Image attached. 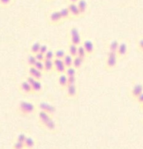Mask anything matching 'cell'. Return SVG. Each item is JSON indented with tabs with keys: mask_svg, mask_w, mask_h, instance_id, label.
<instances>
[{
	"mask_svg": "<svg viewBox=\"0 0 143 149\" xmlns=\"http://www.w3.org/2000/svg\"><path fill=\"white\" fill-rule=\"evenodd\" d=\"M44 71L47 72H49L54 69L53 60L45 59L44 61Z\"/></svg>",
	"mask_w": 143,
	"mask_h": 149,
	"instance_id": "d6986e66",
	"label": "cell"
},
{
	"mask_svg": "<svg viewBox=\"0 0 143 149\" xmlns=\"http://www.w3.org/2000/svg\"><path fill=\"white\" fill-rule=\"evenodd\" d=\"M58 84L61 87H65L68 86V76L65 74H61L58 77Z\"/></svg>",
	"mask_w": 143,
	"mask_h": 149,
	"instance_id": "e0dca14e",
	"label": "cell"
},
{
	"mask_svg": "<svg viewBox=\"0 0 143 149\" xmlns=\"http://www.w3.org/2000/svg\"><path fill=\"white\" fill-rule=\"evenodd\" d=\"M49 20L50 23L55 24V23H58L62 20V16H61L60 10H55L52 11V13L49 14Z\"/></svg>",
	"mask_w": 143,
	"mask_h": 149,
	"instance_id": "8992f818",
	"label": "cell"
},
{
	"mask_svg": "<svg viewBox=\"0 0 143 149\" xmlns=\"http://www.w3.org/2000/svg\"><path fill=\"white\" fill-rule=\"evenodd\" d=\"M61 16H62V20H65V19H68L71 17V13L69 11V9L68 7H64L60 10Z\"/></svg>",
	"mask_w": 143,
	"mask_h": 149,
	"instance_id": "cb8c5ba5",
	"label": "cell"
},
{
	"mask_svg": "<svg viewBox=\"0 0 143 149\" xmlns=\"http://www.w3.org/2000/svg\"><path fill=\"white\" fill-rule=\"evenodd\" d=\"M119 46V43L117 40L111 41L110 45H109V51H110V52H117Z\"/></svg>",
	"mask_w": 143,
	"mask_h": 149,
	"instance_id": "d4e9b609",
	"label": "cell"
},
{
	"mask_svg": "<svg viewBox=\"0 0 143 149\" xmlns=\"http://www.w3.org/2000/svg\"><path fill=\"white\" fill-rule=\"evenodd\" d=\"M118 58L119 57H118L117 52L109 51L108 53V58L106 60V67L108 68H114L117 64Z\"/></svg>",
	"mask_w": 143,
	"mask_h": 149,
	"instance_id": "3957f363",
	"label": "cell"
},
{
	"mask_svg": "<svg viewBox=\"0 0 143 149\" xmlns=\"http://www.w3.org/2000/svg\"><path fill=\"white\" fill-rule=\"evenodd\" d=\"M65 50L62 49H58L55 51V58H58V59H63L64 57L65 56Z\"/></svg>",
	"mask_w": 143,
	"mask_h": 149,
	"instance_id": "f1b7e54d",
	"label": "cell"
},
{
	"mask_svg": "<svg viewBox=\"0 0 143 149\" xmlns=\"http://www.w3.org/2000/svg\"><path fill=\"white\" fill-rule=\"evenodd\" d=\"M70 39H71V43L78 45V46L81 45V35L78 30L76 27H73L70 31Z\"/></svg>",
	"mask_w": 143,
	"mask_h": 149,
	"instance_id": "7a4b0ae2",
	"label": "cell"
},
{
	"mask_svg": "<svg viewBox=\"0 0 143 149\" xmlns=\"http://www.w3.org/2000/svg\"><path fill=\"white\" fill-rule=\"evenodd\" d=\"M39 108L40 109V110L44 111L49 113L50 115L53 114L55 112V111H56L55 106H53L50 103H46V102H41V103H39Z\"/></svg>",
	"mask_w": 143,
	"mask_h": 149,
	"instance_id": "5b68a950",
	"label": "cell"
},
{
	"mask_svg": "<svg viewBox=\"0 0 143 149\" xmlns=\"http://www.w3.org/2000/svg\"><path fill=\"white\" fill-rule=\"evenodd\" d=\"M143 93V85L141 84H136L134 85L131 90V95L135 99H136L141 93Z\"/></svg>",
	"mask_w": 143,
	"mask_h": 149,
	"instance_id": "7c38bea8",
	"label": "cell"
},
{
	"mask_svg": "<svg viewBox=\"0 0 143 149\" xmlns=\"http://www.w3.org/2000/svg\"><path fill=\"white\" fill-rule=\"evenodd\" d=\"M74 57H73L72 55H70V54H66V55H65V56L64 57V58L62 60H63V62L64 63H65L66 68L72 66L73 63H74Z\"/></svg>",
	"mask_w": 143,
	"mask_h": 149,
	"instance_id": "ffe728a7",
	"label": "cell"
},
{
	"mask_svg": "<svg viewBox=\"0 0 143 149\" xmlns=\"http://www.w3.org/2000/svg\"><path fill=\"white\" fill-rule=\"evenodd\" d=\"M45 129L47 130V131L50 132H55L57 130V125L56 123H55V121L53 120V119H51L44 125Z\"/></svg>",
	"mask_w": 143,
	"mask_h": 149,
	"instance_id": "4fadbf2b",
	"label": "cell"
},
{
	"mask_svg": "<svg viewBox=\"0 0 143 149\" xmlns=\"http://www.w3.org/2000/svg\"><path fill=\"white\" fill-rule=\"evenodd\" d=\"M48 50H49V48H48L47 45H45V44H43V45H41L40 50H39V52H42V53H43V54H45L47 52Z\"/></svg>",
	"mask_w": 143,
	"mask_h": 149,
	"instance_id": "8d00e7d4",
	"label": "cell"
},
{
	"mask_svg": "<svg viewBox=\"0 0 143 149\" xmlns=\"http://www.w3.org/2000/svg\"><path fill=\"white\" fill-rule=\"evenodd\" d=\"M37 69L40 70V71H44V61H36V64L34 65Z\"/></svg>",
	"mask_w": 143,
	"mask_h": 149,
	"instance_id": "836d02e7",
	"label": "cell"
},
{
	"mask_svg": "<svg viewBox=\"0 0 143 149\" xmlns=\"http://www.w3.org/2000/svg\"><path fill=\"white\" fill-rule=\"evenodd\" d=\"M35 80H36V79H35L34 77H32V76H31V75H29L28 77L26 78V81H27L28 82L29 84H33V83L35 81Z\"/></svg>",
	"mask_w": 143,
	"mask_h": 149,
	"instance_id": "ab89813d",
	"label": "cell"
},
{
	"mask_svg": "<svg viewBox=\"0 0 143 149\" xmlns=\"http://www.w3.org/2000/svg\"><path fill=\"white\" fill-rule=\"evenodd\" d=\"M67 95L70 97H74L77 94V88L76 84H68L67 86Z\"/></svg>",
	"mask_w": 143,
	"mask_h": 149,
	"instance_id": "2e32d148",
	"label": "cell"
},
{
	"mask_svg": "<svg viewBox=\"0 0 143 149\" xmlns=\"http://www.w3.org/2000/svg\"><path fill=\"white\" fill-rule=\"evenodd\" d=\"M128 52V45L126 42H121L119 44V48L117 50V55L119 58H124L126 56Z\"/></svg>",
	"mask_w": 143,
	"mask_h": 149,
	"instance_id": "30bf717a",
	"label": "cell"
},
{
	"mask_svg": "<svg viewBox=\"0 0 143 149\" xmlns=\"http://www.w3.org/2000/svg\"><path fill=\"white\" fill-rule=\"evenodd\" d=\"M68 52L70 55H72L73 57H75L78 53V45H76L73 43H70L68 46Z\"/></svg>",
	"mask_w": 143,
	"mask_h": 149,
	"instance_id": "603a6c76",
	"label": "cell"
},
{
	"mask_svg": "<svg viewBox=\"0 0 143 149\" xmlns=\"http://www.w3.org/2000/svg\"><path fill=\"white\" fill-rule=\"evenodd\" d=\"M51 119H52V115H50L47 112L42 110H40V111L39 112V119L42 126H44Z\"/></svg>",
	"mask_w": 143,
	"mask_h": 149,
	"instance_id": "9c48e42d",
	"label": "cell"
},
{
	"mask_svg": "<svg viewBox=\"0 0 143 149\" xmlns=\"http://www.w3.org/2000/svg\"><path fill=\"white\" fill-rule=\"evenodd\" d=\"M20 90L24 94H31L33 93L31 84H29L26 80L23 81L20 84Z\"/></svg>",
	"mask_w": 143,
	"mask_h": 149,
	"instance_id": "ba28073f",
	"label": "cell"
},
{
	"mask_svg": "<svg viewBox=\"0 0 143 149\" xmlns=\"http://www.w3.org/2000/svg\"><path fill=\"white\" fill-rule=\"evenodd\" d=\"M24 149H26V148H24Z\"/></svg>",
	"mask_w": 143,
	"mask_h": 149,
	"instance_id": "f6af8a7d",
	"label": "cell"
},
{
	"mask_svg": "<svg viewBox=\"0 0 143 149\" xmlns=\"http://www.w3.org/2000/svg\"><path fill=\"white\" fill-rule=\"evenodd\" d=\"M32 89H33V93H40L42 90V84L39 80L36 79L34 82L31 84Z\"/></svg>",
	"mask_w": 143,
	"mask_h": 149,
	"instance_id": "44dd1931",
	"label": "cell"
},
{
	"mask_svg": "<svg viewBox=\"0 0 143 149\" xmlns=\"http://www.w3.org/2000/svg\"><path fill=\"white\" fill-rule=\"evenodd\" d=\"M77 5H78V8H79L80 12H81V15L86 13L87 10V2L86 0H78L77 1Z\"/></svg>",
	"mask_w": 143,
	"mask_h": 149,
	"instance_id": "ac0fdd59",
	"label": "cell"
},
{
	"mask_svg": "<svg viewBox=\"0 0 143 149\" xmlns=\"http://www.w3.org/2000/svg\"><path fill=\"white\" fill-rule=\"evenodd\" d=\"M65 74L68 77H75L76 74V68L73 66V65L72 66L68 67V68H66Z\"/></svg>",
	"mask_w": 143,
	"mask_h": 149,
	"instance_id": "4316f807",
	"label": "cell"
},
{
	"mask_svg": "<svg viewBox=\"0 0 143 149\" xmlns=\"http://www.w3.org/2000/svg\"><path fill=\"white\" fill-rule=\"evenodd\" d=\"M140 106H141V109H142V110L143 111V103H142V104H141Z\"/></svg>",
	"mask_w": 143,
	"mask_h": 149,
	"instance_id": "7bdbcfd3",
	"label": "cell"
},
{
	"mask_svg": "<svg viewBox=\"0 0 143 149\" xmlns=\"http://www.w3.org/2000/svg\"><path fill=\"white\" fill-rule=\"evenodd\" d=\"M83 62H84V58H81V57L78 56H75L74 58V63H73V66L75 67L76 68H79L82 65Z\"/></svg>",
	"mask_w": 143,
	"mask_h": 149,
	"instance_id": "7402d4cb",
	"label": "cell"
},
{
	"mask_svg": "<svg viewBox=\"0 0 143 149\" xmlns=\"http://www.w3.org/2000/svg\"><path fill=\"white\" fill-rule=\"evenodd\" d=\"M36 61H37V59L36 58L35 55L31 54V55H28V64L29 65V66H34Z\"/></svg>",
	"mask_w": 143,
	"mask_h": 149,
	"instance_id": "f546056e",
	"label": "cell"
},
{
	"mask_svg": "<svg viewBox=\"0 0 143 149\" xmlns=\"http://www.w3.org/2000/svg\"><path fill=\"white\" fill-rule=\"evenodd\" d=\"M28 73L29 75L32 76V77H34L36 79L40 80L42 79V71H40V70L37 69L35 66H29L28 68Z\"/></svg>",
	"mask_w": 143,
	"mask_h": 149,
	"instance_id": "8fae6325",
	"label": "cell"
},
{
	"mask_svg": "<svg viewBox=\"0 0 143 149\" xmlns=\"http://www.w3.org/2000/svg\"><path fill=\"white\" fill-rule=\"evenodd\" d=\"M137 47L139 50L143 53V38L140 39L137 42Z\"/></svg>",
	"mask_w": 143,
	"mask_h": 149,
	"instance_id": "f35d334b",
	"label": "cell"
},
{
	"mask_svg": "<svg viewBox=\"0 0 143 149\" xmlns=\"http://www.w3.org/2000/svg\"><path fill=\"white\" fill-rule=\"evenodd\" d=\"M70 2H74V3H76L78 0H68Z\"/></svg>",
	"mask_w": 143,
	"mask_h": 149,
	"instance_id": "b9f144b4",
	"label": "cell"
},
{
	"mask_svg": "<svg viewBox=\"0 0 143 149\" xmlns=\"http://www.w3.org/2000/svg\"><path fill=\"white\" fill-rule=\"evenodd\" d=\"M68 8L69 9V11L71 13V17H79L81 15V12H80L79 8H78V5H77V3H74V2H70V4H68Z\"/></svg>",
	"mask_w": 143,
	"mask_h": 149,
	"instance_id": "52a82bcc",
	"label": "cell"
},
{
	"mask_svg": "<svg viewBox=\"0 0 143 149\" xmlns=\"http://www.w3.org/2000/svg\"><path fill=\"white\" fill-rule=\"evenodd\" d=\"M44 55H45V59L54 60V58H55V52L52 51V49H49V50L44 54Z\"/></svg>",
	"mask_w": 143,
	"mask_h": 149,
	"instance_id": "1f68e13d",
	"label": "cell"
},
{
	"mask_svg": "<svg viewBox=\"0 0 143 149\" xmlns=\"http://www.w3.org/2000/svg\"><path fill=\"white\" fill-rule=\"evenodd\" d=\"M13 0H0V6L2 7H7L11 5Z\"/></svg>",
	"mask_w": 143,
	"mask_h": 149,
	"instance_id": "e575fe53",
	"label": "cell"
},
{
	"mask_svg": "<svg viewBox=\"0 0 143 149\" xmlns=\"http://www.w3.org/2000/svg\"><path fill=\"white\" fill-rule=\"evenodd\" d=\"M47 1H52V0H47Z\"/></svg>",
	"mask_w": 143,
	"mask_h": 149,
	"instance_id": "ee69618b",
	"label": "cell"
},
{
	"mask_svg": "<svg viewBox=\"0 0 143 149\" xmlns=\"http://www.w3.org/2000/svg\"><path fill=\"white\" fill-rule=\"evenodd\" d=\"M35 56H36V58L37 59V61H44L45 60L44 54L42 53V52H37V53L35 54Z\"/></svg>",
	"mask_w": 143,
	"mask_h": 149,
	"instance_id": "d590c367",
	"label": "cell"
},
{
	"mask_svg": "<svg viewBox=\"0 0 143 149\" xmlns=\"http://www.w3.org/2000/svg\"><path fill=\"white\" fill-rule=\"evenodd\" d=\"M77 55L79 57H81V58H84V59L86 58V57H87V52H86L85 49H84V47L83 45H80L78 46V53H77Z\"/></svg>",
	"mask_w": 143,
	"mask_h": 149,
	"instance_id": "83f0119b",
	"label": "cell"
},
{
	"mask_svg": "<svg viewBox=\"0 0 143 149\" xmlns=\"http://www.w3.org/2000/svg\"><path fill=\"white\" fill-rule=\"evenodd\" d=\"M26 149H34L36 147V141L32 137L28 136L24 143Z\"/></svg>",
	"mask_w": 143,
	"mask_h": 149,
	"instance_id": "9a60e30c",
	"label": "cell"
},
{
	"mask_svg": "<svg viewBox=\"0 0 143 149\" xmlns=\"http://www.w3.org/2000/svg\"><path fill=\"white\" fill-rule=\"evenodd\" d=\"M27 137L28 136L26 135V134L23 133V132H21V133H19L18 135H17L15 141H20V142H22V143H25Z\"/></svg>",
	"mask_w": 143,
	"mask_h": 149,
	"instance_id": "d6a6232c",
	"label": "cell"
},
{
	"mask_svg": "<svg viewBox=\"0 0 143 149\" xmlns=\"http://www.w3.org/2000/svg\"><path fill=\"white\" fill-rule=\"evenodd\" d=\"M135 100H136L137 101L138 103H139L140 105L142 104V103H143V93H141V94L140 95L138 96V97H137Z\"/></svg>",
	"mask_w": 143,
	"mask_h": 149,
	"instance_id": "60d3db41",
	"label": "cell"
},
{
	"mask_svg": "<svg viewBox=\"0 0 143 149\" xmlns=\"http://www.w3.org/2000/svg\"><path fill=\"white\" fill-rule=\"evenodd\" d=\"M41 45H42V44H40L38 42H34V43L31 45V53L35 55L36 53L39 52V50H40Z\"/></svg>",
	"mask_w": 143,
	"mask_h": 149,
	"instance_id": "484cf974",
	"label": "cell"
},
{
	"mask_svg": "<svg viewBox=\"0 0 143 149\" xmlns=\"http://www.w3.org/2000/svg\"><path fill=\"white\" fill-rule=\"evenodd\" d=\"M84 49H85L86 52H87V55H91L94 52V44L91 40H86L83 44Z\"/></svg>",
	"mask_w": 143,
	"mask_h": 149,
	"instance_id": "5bb4252c",
	"label": "cell"
},
{
	"mask_svg": "<svg viewBox=\"0 0 143 149\" xmlns=\"http://www.w3.org/2000/svg\"><path fill=\"white\" fill-rule=\"evenodd\" d=\"M12 149H24L25 148V145L24 143L20 142V141H15L13 143L12 147Z\"/></svg>",
	"mask_w": 143,
	"mask_h": 149,
	"instance_id": "4dcf8cb0",
	"label": "cell"
},
{
	"mask_svg": "<svg viewBox=\"0 0 143 149\" xmlns=\"http://www.w3.org/2000/svg\"><path fill=\"white\" fill-rule=\"evenodd\" d=\"M35 111V106L33 103L22 100L19 103L17 106V111L20 114L23 116H28L31 113H33Z\"/></svg>",
	"mask_w": 143,
	"mask_h": 149,
	"instance_id": "6da1fadb",
	"label": "cell"
},
{
	"mask_svg": "<svg viewBox=\"0 0 143 149\" xmlns=\"http://www.w3.org/2000/svg\"><path fill=\"white\" fill-rule=\"evenodd\" d=\"M54 69L58 72V74H65L66 66L63 62V60L58 59V58H54Z\"/></svg>",
	"mask_w": 143,
	"mask_h": 149,
	"instance_id": "277c9868",
	"label": "cell"
},
{
	"mask_svg": "<svg viewBox=\"0 0 143 149\" xmlns=\"http://www.w3.org/2000/svg\"><path fill=\"white\" fill-rule=\"evenodd\" d=\"M76 81V79L75 77H68V84H75Z\"/></svg>",
	"mask_w": 143,
	"mask_h": 149,
	"instance_id": "74e56055",
	"label": "cell"
}]
</instances>
